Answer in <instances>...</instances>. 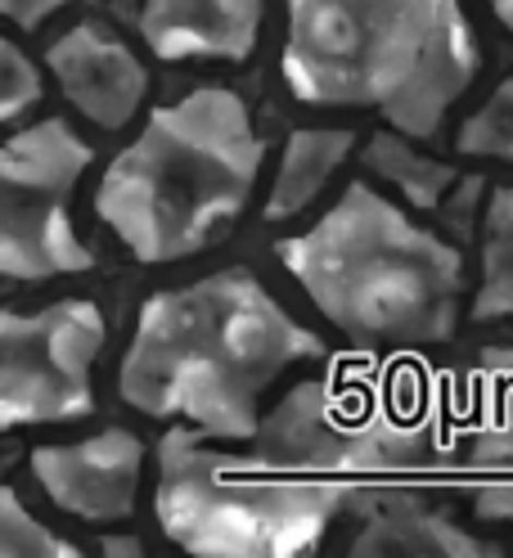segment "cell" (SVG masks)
Returning <instances> with one entry per match:
<instances>
[{
  "mask_svg": "<svg viewBox=\"0 0 513 558\" xmlns=\"http://www.w3.org/2000/svg\"><path fill=\"white\" fill-rule=\"evenodd\" d=\"M325 356L248 270H221L154 293L122 356L118 388L149 418H185L203 437H257L266 388L297 361Z\"/></svg>",
  "mask_w": 513,
  "mask_h": 558,
  "instance_id": "1",
  "label": "cell"
},
{
  "mask_svg": "<svg viewBox=\"0 0 513 558\" xmlns=\"http://www.w3.org/2000/svg\"><path fill=\"white\" fill-rule=\"evenodd\" d=\"M460 0H289L284 82L320 109H379L401 135H437L477 77Z\"/></svg>",
  "mask_w": 513,
  "mask_h": 558,
  "instance_id": "2",
  "label": "cell"
},
{
  "mask_svg": "<svg viewBox=\"0 0 513 558\" xmlns=\"http://www.w3.org/2000/svg\"><path fill=\"white\" fill-rule=\"evenodd\" d=\"M261 140L234 90L203 86L154 109L95 190V217L141 262H176L217 243L248 207Z\"/></svg>",
  "mask_w": 513,
  "mask_h": 558,
  "instance_id": "3",
  "label": "cell"
},
{
  "mask_svg": "<svg viewBox=\"0 0 513 558\" xmlns=\"http://www.w3.org/2000/svg\"><path fill=\"white\" fill-rule=\"evenodd\" d=\"M280 262L356 342L428 347L455 333L464 262L369 185H347L329 213L280 243Z\"/></svg>",
  "mask_w": 513,
  "mask_h": 558,
  "instance_id": "4",
  "label": "cell"
},
{
  "mask_svg": "<svg viewBox=\"0 0 513 558\" xmlns=\"http://www.w3.org/2000/svg\"><path fill=\"white\" fill-rule=\"evenodd\" d=\"M198 428H171L158 446V527L198 558H297L316 549L333 513L352 500L338 477L284 473L221 456Z\"/></svg>",
  "mask_w": 513,
  "mask_h": 558,
  "instance_id": "5",
  "label": "cell"
},
{
  "mask_svg": "<svg viewBox=\"0 0 513 558\" xmlns=\"http://www.w3.org/2000/svg\"><path fill=\"white\" fill-rule=\"evenodd\" d=\"M428 446V418L369 388H338L329 378L297 383L257 424V456L266 464L338 482L356 473L419 469Z\"/></svg>",
  "mask_w": 513,
  "mask_h": 558,
  "instance_id": "6",
  "label": "cell"
},
{
  "mask_svg": "<svg viewBox=\"0 0 513 558\" xmlns=\"http://www.w3.org/2000/svg\"><path fill=\"white\" fill-rule=\"evenodd\" d=\"M90 145L46 118L0 145V275L50 279L90 270L68 203L90 167Z\"/></svg>",
  "mask_w": 513,
  "mask_h": 558,
  "instance_id": "7",
  "label": "cell"
},
{
  "mask_svg": "<svg viewBox=\"0 0 513 558\" xmlns=\"http://www.w3.org/2000/svg\"><path fill=\"white\" fill-rule=\"evenodd\" d=\"M99 352L105 316L86 298L54 302L37 316L0 311V433L90 414V365Z\"/></svg>",
  "mask_w": 513,
  "mask_h": 558,
  "instance_id": "8",
  "label": "cell"
},
{
  "mask_svg": "<svg viewBox=\"0 0 513 558\" xmlns=\"http://www.w3.org/2000/svg\"><path fill=\"white\" fill-rule=\"evenodd\" d=\"M141 464L145 446L126 428H109L73 446L32 450V473L46 486V496L86 522L131 518L135 492H141Z\"/></svg>",
  "mask_w": 513,
  "mask_h": 558,
  "instance_id": "9",
  "label": "cell"
},
{
  "mask_svg": "<svg viewBox=\"0 0 513 558\" xmlns=\"http://www.w3.org/2000/svg\"><path fill=\"white\" fill-rule=\"evenodd\" d=\"M50 73L73 109L95 126H126L149 90L145 63L99 23H77L50 46Z\"/></svg>",
  "mask_w": 513,
  "mask_h": 558,
  "instance_id": "10",
  "label": "cell"
},
{
  "mask_svg": "<svg viewBox=\"0 0 513 558\" xmlns=\"http://www.w3.org/2000/svg\"><path fill=\"white\" fill-rule=\"evenodd\" d=\"M261 32V0H141V37L167 63L248 59Z\"/></svg>",
  "mask_w": 513,
  "mask_h": 558,
  "instance_id": "11",
  "label": "cell"
},
{
  "mask_svg": "<svg viewBox=\"0 0 513 558\" xmlns=\"http://www.w3.org/2000/svg\"><path fill=\"white\" fill-rule=\"evenodd\" d=\"M352 554L374 558V554H432V558H477V554H496L491 545L473 541L464 527L447 513L428 509L419 496H379L365 513V527L352 541Z\"/></svg>",
  "mask_w": 513,
  "mask_h": 558,
  "instance_id": "12",
  "label": "cell"
},
{
  "mask_svg": "<svg viewBox=\"0 0 513 558\" xmlns=\"http://www.w3.org/2000/svg\"><path fill=\"white\" fill-rule=\"evenodd\" d=\"M352 145H356L352 131H333V126L293 131L284 162H280V177H276V190H270V198H266V217L270 221L297 217L302 207L329 185L333 171L347 162Z\"/></svg>",
  "mask_w": 513,
  "mask_h": 558,
  "instance_id": "13",
  "label": "cell"
},
{
  "mask_svg": "<svg viewBox=\"0 0 513 558\" xmlns=\"http://www.w3.org/2000/svg\"><path fill=\"white\" fill-rule=\"evenodd\" d=\"M513 316V185H500L487 203L483 234V284L473 298V320H509Z\"/></svg>",
  "mask_w": 513,
  "mask_h": 558,
  "instance_id": "14",
  "label": "cell"
},
{
  "mask_svg": "<svg viewBox=\"0 0 513 558\" xmlns=\"http://www.w3.org/2000/svg\"><path fill=\"white\" fill-rule=\"evenodd\" d=\"M365 167L374 171V177H383L388 185H396L415 207H441V198L451 194L455 185V171L447 162L437 158H424L405 145V140L396 135H374L369 149H365Z\"/></svg>",
  "mask_w": 513,
  "mask_h": 558,
  "instance_id": "15",
  "label": "cell"
},
{
  "mask_svg": "<svg viewBox=\"0 0 513 558\" xmlns=\"http://www.w3.org/2000/svg\"><path fill=\"white\" fill-rule=\"evenodd\" d=\"M82 549L73 541L54 536L46 522L27 513V505L0 486V558H77Z\"/></svg>",
  "mask_w": 513,
  "mask_h": 558,
  "instance_id": "16",
  "label": "cell"
},
{
  "mask_svg": "<svg viewBox=\"0 0 513 558\" xmlns=\"http://www.w3.org/2000/svg\"><path fill=\"white\" fill-rule=\"evenodd\" d=\"M460 154L513 162V77H504L496 95L460 126Z\"/></svg>",
  "mask_w": 513,
  "mask_h": 558,
  "instance_id": "17",
  "label": "cell"
},
{
  "mask_svg": "<svg viewBox=\"0 0 513 558\" xmlns=\"http://www.w3.org/2000/svg\"><path fill=\"white\" fill-rule=\"evenodd\" d=\"M37 99H41L37 68H32V59L14 41L0 37V122L27 113Z\"/></svg>",
  "mask_w": 513,
  "mask_h": 558,
  "instance_id": "18",
  "label": "cell"
},
{
  "mask_svg": "<svg viewBox=\"0 0 513 558\" xmlns=\"http://www.w3.org/2000/svg\"><path fill=\"white\" fill-rule=\"evenodd\" d=\"M473 464H513V410L491 414L483 428L473 433Z\"/></svg>",
  "mask_w": 513,
  "mask_h": 558,
  "instance_id": "19",
  "label": "cell"
},
{
  "mask_svg": "<svg viewBox=\"0 0 513 558\" xmlns=\"http://www.w3.org/2000/svg\"><path fill=\"white\" fill-rule=\"evenodd\" d=\"M59 5H63V0H0V14L32 32V27H41Z\"/></svg>",
  "mask_w": 513,
  "mask_h": 558,
  "instance_id": "20",
  "label": "cell"
},
{
  "mask_svg": "<svg viewBox=\"0 0 513 558\" xmlns=\"http://www.w3.org/2000/svg\"><path fill=\"white\" fill-rule=\"evenodd\" d=\"M477 513L496 518V522H513V482H491L477 492Z\"/></svg>",
  "mask_w": 513,
  "mask_h": 558,
  "instance_id": "21",
  "label": "cell"
},
{
  "mask_svg": "<svg viewBox=\"0 0 513 558\" xmlns=\"http://www.w3.org/2000/svg\"><path fill=\"white\" fill-rule=\"evenodd\" d=\"M483 369H487L491 378L513 383V347H491V352H483Z\"/></svg>",
  "mask_w": 513,
  "mask_h": 558,
  "instance_id": "22",
  "label": "cell"
},
{
  "mask_svg": "<svg viewBox=\"0 0 513 558\" xmlns=\"http://www.w3.org/2000/svg\"><path fill=\"white\" fill-rule=\"evenodd\" d=\"M99 549H105L109 558H135V554H145V545L131 541V536H105V545H99Z\"/></svg>",
  "mask_w": 513,
  "mask_h": 558,
  "instance_id": "23",
  "label": "cell"
},
{
  "mask_svg": "<svg viewBox=\"0 0 513 558\" xmlns=\"http://www.w3.org/2000/svg\"><path fill=\"white\" fill-rule=\"evenodd\" d=\"M491 10H496V19L504 23V32L513 37V0H491Z\"/></svg>",
  "mask_w": 513,
  "mask_h": 558,
  "instance_id": "24",
  "label": "cell"
}]
</instances>
